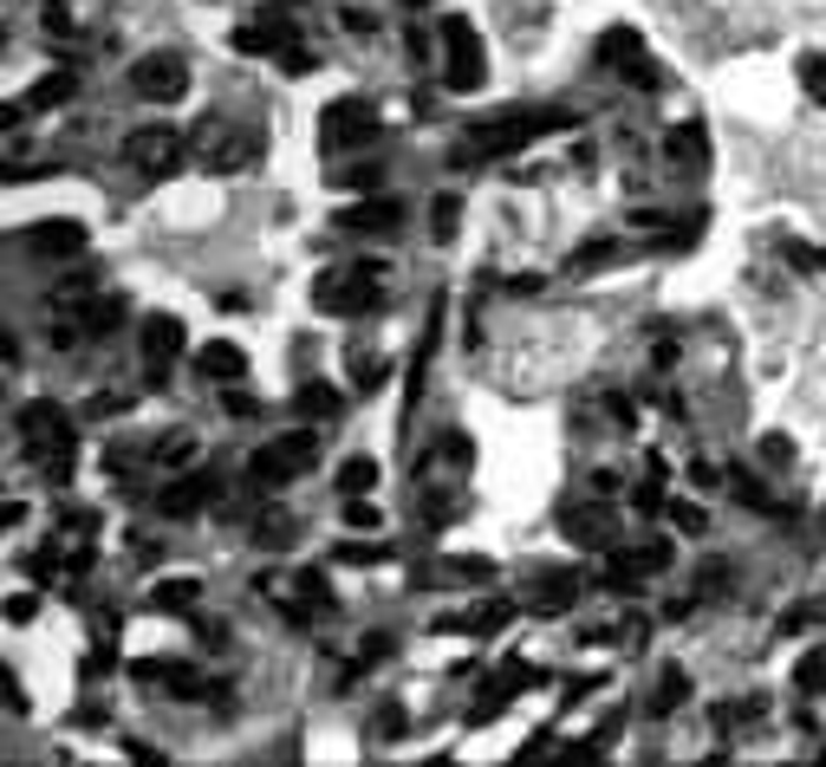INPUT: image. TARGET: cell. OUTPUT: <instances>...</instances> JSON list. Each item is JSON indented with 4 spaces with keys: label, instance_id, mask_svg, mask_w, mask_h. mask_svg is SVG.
Returning <instances> with one entry per match:
<instances>
[{
    "label": "cell",
    "instance_id": "17",
    "mask_svg": "<svg viewBox=\"0 0 826 767\" xmlns=\"http://www.w3.org/2000/svg\"><path fill=\"white\" fill-rule=\"evenodd\" d=\"M26 241H33L40 254H78V248H85V221H40Z\"/></svg>",
    "mask_w": 826,
    "mask_h": 767
},
{
    "label": "cell",
    "instance_id": "28",
    "mask_svg": "<svg viewBox=\"0 0 826 767\" xmlns=\"http://www.w3.org/2000/svg\"><path fill=\"white\" fill-rule=\"evenodd\" d=\"M624 559H631L638 572H657V566H671V559H677V547H671V540H644L638 554H624Z\"/></svg>",
    "mask_w": 826,
    "mask_h": 767
},
{
    "label": "cell",
    "instance_id": "21",
    "mask_svg": "<svg viewBox=\"0 0 826 767\" xmlns=\"http://www.w3.org/2000/svg\"><path fill=\"white\" fill-rule=\"evenodd\" d=\"M72 98V72H46V78H33V91H26V111H59Z\"/></svg>",
    "mask_w": 826,
    "mask_h": 767
},
{
    "label": "cell",
    "instance_id": "41",
    "mask_svg": "<svg viewBox=\"0 0 826 767\" xmlns=\"http://www.w3.org/2000/svg\"><path fill=\"white\" fill-rule=\"evenodd\" d=\"M254 410H261V404H254L248 391H228V417H254Z\"/></svg>",
    "mask_w": 826,
    "mask_h": 767
},
{
    "label": "cell",
    "instance_id": "19",
    "mask_svg": "<svg viewBox=\"0 0 826 767\" xmlns=\"http://www.w3.org/2000/svg\"><path fill=\"white\" fill-rule=\"evenodd\" d=\"M208 169H241V163H254V138L248 131H221L215 138V150H203Z\"/></svg>",
    "mask_w": 826,
    "mask_h": 767
},
{
    "label": "cell",
    "instance_id": "8",
    "mask_svg": "<svg viewBox=\"0 0 826 767\" xmlns=\"http://www.w3.org/2000/svg\"><path fill=\"white\" fill-rule=\"evenodd\" d=\"M124 156H131V169H143V176H170V169H183V138L156 124V131L124 138Z\"/></svg>",
    "mask_w": 826,
    "mask_h": 767
},
{
    "label": "cell",
    "instance_id": "18",
    "mask_svg": "<svg viewBox=\"0 0 826 767\" xmlns=\"http://www.w3.org/2000/svg\"><path fill=\"white\" fill-rule=\"evenodd\" d=\"M150 605H156V612H196V605H203V579H156V585H150Z\"/></svg>",
    "mask_w": 826,
    "mask_h": 767
},
{
    "label": "cell",
    "instance_id": "35",
    "mask_svg": "<svg viewBox=\"0 0 826 767\" xmlns=\"http://www.w3.org/2000/svg\"><path fill=\"white\" fill-rule=\"evenodd\" d=\"M378 521H384V514H378V507H371V501H358V494H351V501H345V527H365V534H371V527H378Z\"/></svg>",
    "mask_w": 826,
    "mask_h": 767
},
{
    "label": "cell",
    "instance_id": "24",
    "mask_svg": "<svg viewBox=\"0 0 826 767\" xmlns=\"http://www.w3.org/2000/svg\"><path fill=\"white\" fill-rule=\"evenodd\" d=\"M300 410H306V417H339L345 404H339V391H333V384H306V391H300Z\"/></svg>",
    "mask_w": 826,
    "mask_h": 767
},
{
    "label": "cell",
    "instance_id": "4",
    "mask_svg": "<svg viewBox=\"0 0 826 767\" xmlns=\"http://www.w3.org/2000/svg\"><path fill=\"white\" fill-rule=\"evenodd\" d=\"M378 111L371 105H358V98H333L326 111H319V143L326 150H358V143H378Z\"/></svg>",
    "mask_w": 826,
    "mask_h": 767
},
{
    "label": "cell",
    "instance_id": "25",
    "mask_svg": "<svg viewBox=\"0 0 826 767\" xmlns=\"http://www.w3.org/2000/svg\"><path fill=\"white\" fill-rule=\"evenodd\" d=\"M501 625H508V605H494V599L476 605L469 618H449V631H501Z\"/></svg>",
    "mask_w": 826,
    "mask_h": 767
},
{
    "label": "cell",
    "instance_id": "42",
    "mask_svg": "<svg viewBox=\"0 0 826 767\" xmlns=\"http://www.w3.org/2000/svg\"><path fill=\"white\" fill-rule=\"evenodd\" d=\"M20 118H26V98H20V105H0V131H13Z\"/></svg>",
    "mask_w": 826,
    "mask_h": 767
},
{
    "label": "cell",
    "instance_id": "3",
    "mask_svg": "<svg viewBox=\"0 0 826 767\" xmlns=\"http://www.w3.org/2000/svg\"><path fill=\"white\" fill-rule=\"evenodd\" d=\"M306 469H313V436H306V429L274 436V442H268V449H254V462H248L254 489H286V482H300Z\"/></svg>",
    "mask_w": 826,
    "mask_h": 767
},
{
    "label": "cell",
    "instance_id": "36",
    "mask_svg": "<svg viewBox=\"0 0 826 767\" xmlns=\"http://www.w3.org/2000/svg\"><path fill=\"white\" fill-rule=\"evenodd\" d=\"M0 612H7V625H33V612H40V599H33V592H13V599H7Z\"/></svg>",
    "mask_w": 826,
    "mask_h": 767
},
{
    "label": "cell",
    "instance_id": "22",
    "mask_svg": "<svg viewBox=\"0 0 826 767\" xmlns=\"http://www.w3.org/2000/svg\"><path fill=\"white\" fill-rule=\"evenodd\" d=\"M456 228H463V196H436V209H430V234L449 248V241H456Z\"/></svg>",
    "mask_w": 826,
    "mask_h": 767
},
{
    "label": "cell",
    "instance_id": "9",
    "mask_svg": "<svg viewBox=\"0 0 826 767\" xmlns=\"http://www.w3.org/2000/svg\"><path fill=\"white\" fill-rule=\"evenodd\" d=\"M293 40H300V33H293L286 13H254L248 26H235V53H254V59H280Z\"/></svg>",
    "mask_w": 826,
    "mask_h": 767
},
{
    "label": "cell",
    "instance_id": "16",
    "mask_svg": "<svg viewBox=\"0 0 826 767\" xmlns=\"http://www.w3.org/2000/svg\"><path fill=\"white\" fill-rule=\"evenodd\" d=\"M664 156H671L677 169H689V176H696V169H709V143H703V124H677V131H671V143H664Z\"/></svg>",
    "mask_w": 826,
    "mask_h": 767
},
{
    "label": "cell",
    "instance_id": "40",
    "mask_svg": "<svg viewBox=\"0 0 826 767\" xmlns=\"http://www.w3.org/2000/svg\"><path fill=\"white\" fill-rule=\"evenodd\" d=\"M671 514H677L684 534H703V507H696V501H671Z\"/></svg>",
    "mask_w": 826,
    "mask_h": 767
},
{
    "label": "cell",
    "instance_id": "30",
    "mask_svg": "<svg viewBox=\"0 0 826 767\" xmlns=\"http://www.w3.org/2000/svg\"><path fill=\"white\" fill-rule=\"evenodd\" d=\"M801 85H807V98H814V105H826V59H820V53H807V59H801Z\"/></svg>",
    "mask_w": 826,
    "mask_h": 767
},
{
    "label": "cell",
    "instance_id": "12",
    "mask_svg": "<svg viewBox=\"0 0 826 767\" xmlns=\"http://www.w3.org/2000/svg\"><path fill=\"white\" fill-rule=\"evenodd\" d=\"M196 371H203L208 384H241V377H248V351L235 346V339H208V346L196 351Z\"/></svg>",
    "mask_w": 826,
    "mask_h": 767
},
{
    "label": "cell",
    "instance_id": "34",
    "mask_svg": "<svg viewBox=\"0 0 826 767\" xmlns=\"http://www.w3.org/2000/svg\"><path fill=\"white\" fill-rule=\"evenodd\" d=\"M761 462H768V469H787V462H794V442H787V436H761Z\"/></svg>",
    "mask_w": 826,
    "mask_h": 767
},
{
    "label": "cell",
    "instance_id": "29",
    "mask_svg": "<svg viewBox=\"0 0 826 767\" xmlns=\"http://www.w3.org/2000/svg\"><path fill=\"white\" fill-rule=\"evenodd\" d=\"M40 26H46L53 40H72V7L66 0H40Z\"/></svg>",
    "mask_w": 826,
    "mask_h": 767
},
{
    "label": "cell",
    "instance_id": "32",
    "mask_svg": "<svg viewBox=\"0 0 826 767\" xmlns=\"http://www.w3.org/2000/svg\"><path fill=\"white\" fill-rule=\"evenodd\" d=\"M300 599L319 605V612H333V585H326V572H300Z\"/></svg>",
    "mask_w": 826,
    "mask_h": 767
},
{
    "label": "cell",
    "instance_id": "14",
    "mask_svg": "<svg viewBox=\"0 0 826 767\" xmlns=\"http://www.w3.org/2000/svg\"><path fill=\"white\" fill-rule=\"evenodd\" d=\"M559 534L579 547H606L612 540V507H559Z\"/></svg>",
    "mask_w": 826,
    "mask_h": 767
},
{
    "label": "cell",
    "instance_id": "26",
    "mask_svg": "<svg viewBox=\"0 0 826 767\" xmlns=\"http://www.w3.org/2000/svg\"><path fill=\"white\" fill-rule=\"evenodd\" d=\"M371 482H378V462H371V456H351V462L339 469V489L345 494H365Z\"/></svg>",
    "mask_w": 826,
    "mask_h": 767
},
{
    "label": "cell",
    "instance_id": "5",
    "mask_svg": "<svg viewBox=\"0 0 826 767\" xmlns=\"http://www.w3.org/2000/svg\"><path fill=\"white\" fill-rule=\"evenodd\" d=\"M443 40H449V85H456V91H482L488 53H482V40H476V26H469L463 13H449V20H443Z\"/></svg>",
    "mask_w": 826,
    "mask_h": 767
},
{
    "label": "cell",
    "instance_id": "31",
    "mask_svg": "<svg viewBox=\"0 0 826 767\" xmlns=\"http://www.w3.org/2000/svg\"><path fill=\"white\" fill-rule=\"evenodd\" d=\"M619 254V241H586V254H573V274H593V267H606Z\"/></svg>",
    "mask_w": 826,
    "mask_h": 767
},
{
    "label": "cell",
    "instance_id": "23",
    "mask_svg": "<svg viewBox=\"0 0 826 767\" xmlns=\"http://www.w3.org/2000/svg\"><path fill=\"white\" fill-rule=\"evenodd\" d=\"M794 690H801V697H826V650H807V657H801Z\"/></svg>",
    "mask_w": 826,
    "mask_h": 767
},
{
    "label": "cell",
    "instance_id": "27",
    "mask_svg": "<svg viewBox=\"0 0 826 767\" xmlns=\"http://www.w3.org/2000/svg\"><path fill=\"white\" fill-rule=\"evenodd\" d=\"M118 319H124V306H118V299H111V293H105V299H91V306H85V332H111V326H118Z\"/></svg>",
    "mask_w": 826,
    "mask_h": 767
},
{
    "label": "cell",
    "instance_id": "38",
    "mask_svg": "<svg viewBox=\"0 0 826 767\" xmlns=\"http://www.w3.org/2000/svg\"><path fill=\"white\" fill-rule=\"evenodd\" d=\"M631 507H638V514H657V507H664V482H657V475H651V482H638Z\"/></svg>",
    "mask_w": 826,
    "mask_h": 767
},
{
    "label": "cell",
    "instance_id": "11",
    "mask_svg": "<svg viewBox=\"0 0 826 767\" xmlns=\"http://www.w3.org/2000/svg\"><path fill=\"white\" fill-rule=\"evenodd\" d=\"M143 351H150V371H163L170 358H183V351H189L183 319H176V313H150V319H143Z\"/></svg>",
    "mask_w": 826,
    "mask_h": 767
},
{
    "label": "cell",
    "instance_id": "15",
    "mask_svg": "<svg viewBox=\"0 0 826 767\" xmlns=\"http://www.w3.org/2000/svg\"><path fill=\"white\" fill-rule=\"evenodd\" d=\"M208 494H215V475H183V482H170V489L156 494V514H170V521H189Z\"/></svg>",
    "mask_w": 826,
    "mask_h": 767
},
{
    "label": "cell",
    "instance_id": "33",
    "mask_svg": "<svg viewBox=\"0 0 826 767\" xmlns=\"http://www.w3.org/2000/svg\"><path fill=\"white\" fill-rule=\"evenodd\" d=\"M254 540H261V547H286V540H293V521H286V514H268V521L254 527Z\"/></svg>",
    "mask_w": 826,
    "mask_h": 767
},
{
    "label": "cell",
    "instance_id": "1",
    "mask_svg": "<svg viewBox=\"0 0 826 767\" xmlns=\"http://www.w3.org/2000/svg\"><path fill=\"white\" fill-rule=\"evenodd\" d=\"M573 124V111H514V118H494V124H482L476 138H469V150H456V163L463 156H501V150H521V143L547 138V131H566Z\"/></svg>",
    "mask_w": 826,
    "mask_h": 767
},
{
    "label": "cell",
    "instance_id": "6",
    "mask_svg": "<svg viewBox=\"0 0 826 767\" xmlns=\"http://www.w3.org/2000/svg\"><path fill=\"white\" fill-rule=\"evenodd\" d=\"M131 91L150 98V105H176V98L189 91V66H183L176 53H150V59L131 66Z\"/></svg>",
    "mask_w": 826,
    "mask_h": 767
},
{
    "label": "cell",
    "instance_id": "2",
    "mask_svg": "<svg viewBox=\"0 0 826 767\" xmlns=\"http://www.w3.org/2000/svg\"><path fill=\"white\" fill-rule=\"evenodd\" d=\"M378 261H358V267H326V274L313 280V306L326 313V319H358L365 306H371V286H378Z\"/></svg>",
    "mask_w": 826,
    "mask_h": 767
},
{
    "label": "cell",
    "instance_id": "13",
    "mask_svg": "<svg viewBox=\"0 0 826 767\" xmlns=\"http://www.w3.org/2000/svg\"><path fill=\"white\" fill-rule=\"evenodd\" d=\"M528 683H534V670H494V677L482 683V697H476V715H469V722H494Z\"/></svg>",
    "mask_w": 826,
    "mask_h": 767
},
{
    "label": "cell",
    "instance_id": "20",
    "mask_svg": "<svg viewBox=\"0 0 826 767\" xmlns=\"http://www.w3.org/2000/svg\"><path fill=\"white\" fill-rule=\"evenodd\" d=\"M573 599H579V572H573V566H559V572L541 579V599H534V605H541V612H566Z\"/></svg>",
    "mask_w": 826,
    "mask_h": 767
},
{
    "label": "cell",
    "instance_id": "39",
    "mask_svg": "<svg viewBox=\"0 0 826 767\" xmlns=\"http://www.w3.org/2000/svg\"><path fill=\"white\" fill-rule=\"evenodd\" d=\"M333 559H345V566H378V559H384V547H351V540H345Z\"/></svg>",
    "mask_w": 826,
    "mask_h": 767
},
{
    "label": "cell",
    "instance_id": "10",
    "mask_svg": "<svg viewBox=\"0 0 826 767\" xmlns=\"http://www.w3.org/2000/svg\"><path fill=\"white\" fill-rule=\"evenodd\" d=\"M339 228L345 234H398L404 228V202L398 196H365V202L339 209Z\"/></svg>",
    "mask_w": 826,
    "mask_h": 767
},
{
    "label": "cell",
    "instance_id": "37",
    "mask_svg": "<svg viewBox=\"0 0 826 767\" xmlns=\"http://www.w3.org/2000/svg\"><path fill=\"white\" fill-rule=\"evenodd\" d=\"M684 697H689V677H684V670H671V677L657 683V709H677Z\"/></svg>",
    "mask_w": 826,
    "mask_h": 767
},
{
    "label": "cell",
    "instance_id": "7",
    "mask_svg": "<svg viewBox=\"0 0 826 767\" xmlns=\"http://www.w3.org/2000/svg\"><path fill=\"white\" fill-rule=\"evenodd\" d=\"M599 59H606V66H612V72H624L631 85H644V91L657 85V66H651V53H644V40H638L631 26H612V33H599Z\"/></svg>",
    "mask_w": 826,
    "mask_h": 767
}]
</instances>
